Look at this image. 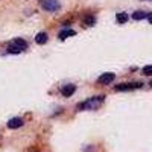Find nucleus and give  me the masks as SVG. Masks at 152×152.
<instances>
[{
	"instance_id": "obj_1",
	"label": "nucleus",
	"mask_w": 152,
	"mask_h": 152,
	"mask_svg": "<svg viewBox=\"0 0 152 152\" xmlns=\"http://www.w3.org/2000/svg\"><path fill=\"white\" fill-rule=\"evenodd\" d=\"M105 96H96V97H90L88 100H85V102L79 104L78 105V110H96L97 107L102 105Z\"/></svg>"
},
{
	"instance_id": "obj_2",
	"label": "nucleus",
	"mask_w": 152,
	"mask_h": 152,
	"mask_svg": "<svg viewBox=\"0 0 152 152\" xmlns=\"http://www.w3.org/2000/svg\"><path fill=\"white\" fill-rule=\"evenodd\" d=\"M40 3H41L43 9L50 11V12L59 9V2H58V0H40Z\"/></svg>"
},
{
	"instance_id": "obj_3",
	"label": "nucleus",
	"mask_w": 152,
	"mask_h": 152,
	"mask_svg": "<svg viewBox=\"0 0 152 152\" xmlns=\"http://www.w3.org/2000/svg\"><path fill=\"white\" fill-rule=\"evenodd\" d=\"M142 85H143L142 82H126V84L116 85L114 90H116V91H128V90H134V88H140Z\"/></svg>"
},
{
	"instance_id": "obj_4",
	"label": "nucleus",
	"mask_w": 152,
	"mask_h": 152,
	"mask_svg": "<svg viewBox=\"0 0 152 152\" xmlns=\"http://www.w3.org/2000/svg\"><path fill=\"white\" fill-rule=\"evenodd\" d=\"M114 79H116V75H114V73H104V75H100L99 78H97V82L99 84H104V85H108Z\"/></svg>"
},
{
	"instance_id": "obj_5",
	"label": "nucleus",
	"mask_w": 152,
	"mask_h": 152,
	"mask_svg": "<svg viewBox=\"0 0 152 152\" xmlns=\"http://www.w3.org/2000/svg\"><path fill=\"white\" fill-rule=\"evenodd\" d=\"M75 91H76V85H73V84H67L61 88V94L64 97H70Z\"/></svg>"
},
{
	"instance_id": "obj_6",
	"label": "nucleus",
	"mask_w": 152,
	"mask_h": 152,
	"mask_svg": "<svg viewBox=\"0 0 152 152\" xmlns=\"http://www.w3.org/2000/svg\"><path fill=\"white\" fill-rule=\"evenodd\" d=\"M6 125H8V128H9V129H17V128H20V126L23 125V119H20V117L9 119V122H8Z\"/></svg>"
},
{
	"instance_id": "obj_7",
	"label": "nucleus",
	"mask_w": 152,
	"mask_h": 152,
	"mask_svg": "<svg viewBox=\"0 0 152 152\" xmlns=\"http://www.w3.org/2000/svg\"><path fill=\"white\" fill-rule=\"evenodd\" d=\"M46 41H47V34L46 32H40L35 37V43L37 44H46Z\"/></svg>"
},
{
	"instance_id": "obj_8",
	"label": "nucleus",
	"mask_w": 152,
	"mask_h": 152,
	"mask_svg": "<svg viewBox=\"0 0 152 152\" xmlns=\"http://www.w3.org/2000/svg\"><path fill=\"white\" fill-rule=\"evenodd\" d=\"M75 34L76 32L73 29H64V31L59 32V40H66V38H69V37H73Z\"/></svg>"
},
{
	"instance_id": "obj_9",
	"label": "nucleus",
	"mask_w": 152,
	"mask_h": 152,
	"mask_svg": "<svg viewBox=\"0 0 152 152\" xmlns=\"http://www.w3.org/2000/svg\"><path fill=\"white\" fill-rule=\"evenodd\" d=\"M116 20L119 21V24H125L126 21L129 20V15L126 14V12H119V14L116 15Z\"/></svg>"
},
{
	"instance_id": "obj_10",
	"label": "nucleus",
	"mask_w": 152,
	"mask_h": 152,
	"mask_svg": "<svg viewBox=\"0 0 152 152\" xmlns=\"http://www.w3.org/2000/svg\"><path fill=\"white\" fill-rule=\"evenodd\" d=\"M148 14L149 12H145V11H135L132 14V18L134 20H143V18H148Z\"/></svg>"
},
{
	"instance_id": "obj_11",
	"label": "nucleus",
	"mask_w": 152,
	"mask_h": 152,
	"mask_svg": "<svg viewBox=\"0 0 152 152\" xmlns=\"http://www.w3.org/2000/svg\"><path fill=\"white\" fill-rule=\"evenodd\" d=\"M12 44L17 46V47H18V49H21V50H24V49L28 47V43L24 41V40H21V38H15V40L12 41Z\"/></svg>"
},
{
	"instance_id": "obj_12",
	"label": "nucleus",
	"mask_w": 152,
	"mask_h": 152,
	"mask_svg": "<svg viewBox=\"0 0 152 152\" xmlns=\"http://www.w3.org/2000/svg\"><path fill=\"white\" fill-rule=\"evenodd\" d=\"M94 23H96V17L91 15V14H88L84 17V24H87V26H94Z\"/></svg>"
},
{
	"instance_id": "obj_13",
	"label": "nucleus",
	"mask_w": 152,
	"mask_h": 152,
	"mask_svg": "<svg viewBox=\"0 0 152 152\" xmlns=\"http://www.w3.org/2000/svg\"><path fill=\"white\" fill-rule=\"evenodd\" d=\"M8 52H9V53H20V52H21V49H18L17 46H14V44L11 43L9 47H8Z\"/></svg>"
},
{
	"instance_id": "obj_14",
	"label": "nucleus",
	"mask_w": 152,
	"mask_h": 152,
	"mask_svg": "<svg viewBox=\"0 0 152 152\" xmlns=\"http://www.w3.org/2000/svg\"><path fill=\"white\" fill-rule=\"evenodd\" d=\"M143 73L146 76H152V66H145L143 67Z\"/></svg>"
},
{
	"instance_id": "obj_15",
	"label": "nucleus",
	"mask_w": 152,
	"mask_h": 152,
	"mask_svg": "<svg viewBox=\"0 0 152 152\" xmlns=\"http://www.w3.org/2000/svg\"><path fill=\"white\" fill-rule=\"evenodd\" d=\"M148 21L152 24V12H149V14H148Z\"/></svg>"
},
{
	"instance_id": "obj_16",
	"label": "nucleus",
	"mask_w": 152,
	"mask_h": 152,
	"mask_svg": "<svg viewBox=\"0 0 152 152\" xmlns=\"http://www.w3.org/2000/svg\"><path fill=\"white\" fill-rule=\"evenodd\" d=\"M149 85H151V87H152V81H151V84H149Z\"/></svg>"
}]
</instances>
